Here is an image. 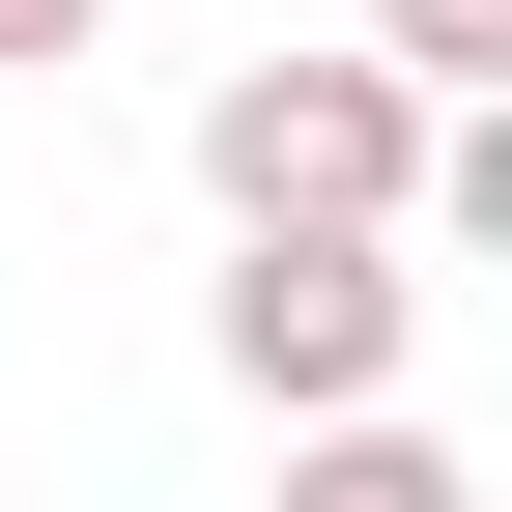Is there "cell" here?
<instances>
[{
  "instance_id": "277c9868",
  "label": "cell",
  "mask_w": 512,
  "mask_h": 512,
  "mask_svg": "<svg viewBox=\"0 0 512 512\" xmlns=\"http://www.w3.org/2000/svg\"><path fill=\"white\" fill-rule=\"evenodd\" d=\"M114 29V0H0V86H57V57H86Z\"/></svg>"
},
{
  "instance_id": "6da1fadb",
  "label": "cell",
  "mask_w": 512,
  "mask_h": 512,
  "mask_svg": "<svg viewBox=\"0 0 512 512\" xmlns=\"http://www.w3.org/2000/svg\"><path fill=\"white\" fill-rule=\"evenodd\" d=\"M399 171H427V86L399 57H228L200 86V200L228 228H399Z\"/></svg>"
},
{
  "instance_id": "3957f363",
  "label": "cell",
  "mask_w": 512,
  "mask_h": 512,
  "mask_svg": "<svg viewBox=\"0 0 512 512\" xmlns=\"http://www.w3.org/2000/svg\"><path fill=\"white\" fill-rule=\"evenodd\" d=\"M370 57L399 86H512V0H370Z\"/></svg>"
},
{
  "instance_id": "7a4b0ae2",
  "label": "cell",
  "mask_w": 512,
  "mask_h": 512,
  "mask_svg": "<svg viewBox=\"0 0 512 512\" xmlns=\"http://www.w3.org/2000/svg\"><path fill=\"white\" fill-rule=\"evenodd\" d=\"M200 342H228V399H256V427H313V399H399L427 285H399V228H228Z\"/></svg>"
}]
</instances>
